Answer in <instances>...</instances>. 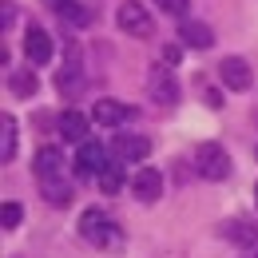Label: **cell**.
Returning <instances> with one entry per match:
<instances>
[{"instance_id":"21","label":"cell","mask_w":258,"mask_h":258,"mask_svg":"<svg viewBox=\"0 0 258 258\" xmlns=\"http://www.w3.org/2000/svg\"><path fill=\"white\" fill-rule=\"evenodd\" d=\"M163 12H171V16H179V20H187V8H191V0H155Z\"/></svg>"},{"instance_id":"22","label":"cell","mask_w":258,"mask_h":258,"mask_svg":"<svg viewBox=\"0 0 258 258\" xmlns=\"http://www.w3.org/2000/svg\"><path fill=\"white\" fill-rule=\"evenodd\" d=\"M179 60H183V48H179V44H167V48H163V64L171 68V64H179Z\"/></svg>"},{"instance_id":"16","label":"cell","mask_w":258,"mask_h":258,"mask_svg":"<svg viewBox=\"0 0 258 258\" xmlns=\"http://www.w3.org/2000/svg\"><path fill=\"white\" fill-rule=\"evenodd\" d=\"M223 234L230 242H238V246H254L258 242V230L250 223H242V219H238V223H223Z\"/></svg>"},{"instance_id":"2","label":"cell","mask_w":258,"mask_h":258,"mask_svg":"<svg viewBox=\"0 0 258 258\" xmlns=\"http://www.w3.org/2000/svg\"><path fill=\"white\" fill-rule=\"evenodd\" d=\"M195 167H199L203 179L223 183L226 175H230V155H226L219 143H199V151H195Z\"/></svg>"},{"instance_id":"19","label":"cell","mask_w":258,"mask_h":258,"mask_svg":"<svg viewBox=\"0 0 258 258\" xmlns=\"http://www.w3.org/2000/svg\"><path fill=\"white\" fill-rule=\"evenodd\" d=\"M0 127H4L0 159H4V163H12V159H16V119H12V115H4V119H0Z\"/></svg>"},{"instance_id":"9","label":"cell","mask_w":258,"mask_h":258,"mask_svg":"<svg viewBox=\"0 0 258 258\" xmlns=\"http://www.w3.org/2000/svg\"><path fill=\"white\" fill-rule=\"evenodd\" d=\"M131 115H135V107H127L123 99H99L96 111H92V119L103 123V127H119V123H127Z\"/></svg>"},{"instance_id":"15","label":"cell","mask_w":258,"mask_h":258,"mask_svg":"<svg viewBox=\"0 0 258 258\" xmlns=\"http://www.w3.org/2000/svg\"><path fill=\"white\" fill-rule=\"evenodd\" d=\"M48 8H56L68 24H92V16H88V8L80 0H48Z\"/></svg>"},{"instance_id":"18","label":"cell","mask_w":258,"mask_h":258,"mask_svg":"<svg viewBox=\"0 0 258 258\" xmlns=\"http://www.w3.org/2000/svg\"><path fill=\"white\" fill-rule=\"evenodd\" d=\"M8 88L16 92V96H36V76L28 68H20V72H8Z\"/></svg>"},{"instance_id":"1","label":"cell","mask_w":258,"mask_h":258,"mask_svg":"<svg viewBox=\"0 0 258 258\" xmlns=\"http://www.w3.org/2000/svg\"><path fill=\"white\" fill-rule=\"evenodd\" d=\"M80 234H84V242H92L99 250H119V246H123L119 223H115L111 215H103V211H84V215H80Z\"/></svg>"},{"instance_id":"6","label":"cell","mask_w":258,"mask_h":258,"mask_svg":"<svg viewBox=\"0 0 258 258\" xmlns=\"http://www.w3.org/2000/svg\"><path fill=\"white\" fill-rule=\"evenodd\" d=\"M219 80H223L230 92H246V88L254 84V76H250V64H246V60H238V56H226L223 64H219Z\"/></svg>"},{"instance_id":"7","label":"cell","mask_w":258,"mask_h":258,"mask_svg":"<svg viewBox=\"0 0 258 258\" xmlns=\"http://www.w3.org/2000/svg\"><path fill=\"white\" fill-rule=\"evenodd\" d=\"M147 151H151V139H143V135H119V139H111L115 163H143Z\"/></svg>"},{"instance_id":"3","label":"cell","mask_w":258,"mask_h":258,"mask_svg":"<svg viewBox=\"0 0 258 258\" xmlns=\"http://www.w3.org/2000/svg\"><path fill=\"white\" fill-rule=\"evenodd\" d=\"M115 20H119V28L127 36H135V40H147V36L155 32V20H151V12H143L139 0H123L119 12H115Z\"/></svg>"},{"instance_id":"10","label":"cell","mask_w":258,"mask_h":258,"mask_svg":"<svg viewBox=\"0 0 258 258\" xmlns=\"http://www.w3.org/2000/svg\"><path fill=\"white\" fill-rule=\"evenodd\" d=\"M32 171H36V183L60 179V175H64V155H60V147H40L36 159H32Z\"/></svg>"},{"instance_id":"24","label":"cell","mask_w":258,"mask_h":258,"mask_svg":"<svg viewBox=\"0 0 258 258\" xmlns=\"http://www.w3.org/2000/svg\"><path fill=\"white\" fill-rule=\"evenodd\" d=\"M254 199H258V187H254Z\"/></svg>"},{"instance_id":"12","label":"cell","mask_w":258,"mask_h":258,"mask_svg":"<svg viewBox=\"0 0 258 258\" xmlns=\"http://www.w3.org/2000/svg\"><path fill=\"white\" fill-rule=\"evenodd\" d=\"M179 44H187V48H211V44H215V32H211L203 20H183V24H179Z\"/></svg>"},{"instance_id":"5","label":"cell","mask_w":258,"mask_h":258,"mask_svg":"<svg viewBox=\"0 0 258 258\" xmlns=\"http://www.w3.org/2000/svg\"><path fill=\"white\" fill-rule=\"evenodd\" d=\"M107 163H111L107 159V147H99L92 139L80 143V151H76V175H80V179H92V175L99 179V171H103Z\"/></svg>"},{"instance_id":"14","label":"cell","mask_w":258,"mask_h":258,"mask_svg":"<svg viewBox=\"0 0 258 258\" xmlns=\"http://www.w3.org/2000/svg\"><path fill=\"white\" fill-rule=\"evenodd\" d=\"M40 191H44V199H48L52 207H68V203H72V183H68L64 175H60V179H44Z\"/></svg>"},{"instance_id":"25","label":"cell","mask_w":258,"mask_h":258,"mask_svg":"<svg viewBox=\"0 0 258 258\" xmlns=\"http://www.w3.org/2000/svg\"><path fill=\"white\" fill-rule=\"evenodd\" d=\"M254 258H258V254H254Z\"/></svg>"},{"instance_id":"13","label":"cell","mask_w":258,"mask_h":258,"mask_svg":"<svg viewBox=\"0 0 258 258\" xmlns=\"http://www.w3.org/2000/svg\"><path fill=\"white\" fill-rule=\"evenodd\" d=\"M60 135L72 139V143H88V115L76 111V107H68L64 115H60Z\"/></svg>"},{"instance_id":"11","label":"cell","mask_w":258,"mask_h":258,"mask_svg":"<svg viewBox=\"0 0 258 258\" xmlns=\"http://www.w3.org/2000/svg\"><path fill=\"white\" fill-rule=\"evenodd\" d=\"M131 191L139 203H155L163 195V175L155 167H143V171H135V179H131Z\"/></svg>"},{"instance_id":"8","label":"cell","mask_w":258,"mask_h":258,"mask_svg":"<svg viewBox=\"0 0 258 258\" xmlns=\"http://www.w3.org/2000/svg\"><path fill=\"white\" fill-rule=\"evenodd\" d=\"M24 52H28L32 64H48L52 52H56V44H52V36L44 32L40 24H28V32H24Z\"/></svg>"},{"instance_id":"23","label":"cell","mask_w":258,"mask_h":258,"mask_svg":"<svg viewBox=\"0 0 258 258\" xmlns=\"http://www.w3.org/2000/svg\"><path fill=\"white\" fill-rule=\"evenodd\" d=\"M12 12H16V4H12V0H4V16H0V20H4V28L12 24Z\"/></svg>"},{"instance_id":"17","label":"cell","mask_w":258,"mask_h":258,"mask_svg":"<svg viewBox=\"0 0 258 258\" xmlns=\"http://www.w3.org/2000/svg\"><path fill=\"white\" fill-rule=\"evenodd\" d=\"M99 191L103 195H119L123 191V171H119V163H107V167L99 171Z\"/></svg>"},{"instance_id":"20","label":"cell","mask_w":258,"mask_h":258,"mask_svg":"<svg viewBox=\"0 0 258 258\" xmlns=\"http://www.w3.org/2000/svg\"><path fill=\"white\" fill-rule=\"evenodd\" d=\"M20 223H24V207H20L16 199H8V203H4V230H16Z\"/></svg>"},{"instance_id":"4","label":"cell","mask_w":258,"mask_h":258,"mask_svg":"<svg viewBox=\"0 0 258 258\" xmlns=\"http://www.w3.org/2000/svg\"><path fill=\"white\" fill-rule=\"evenodd\" d=\"M147 92H151L155 103H175V99H179V80H175V72L167 64H155L151 76H147Z\"/></svg>"}]
</instances>
